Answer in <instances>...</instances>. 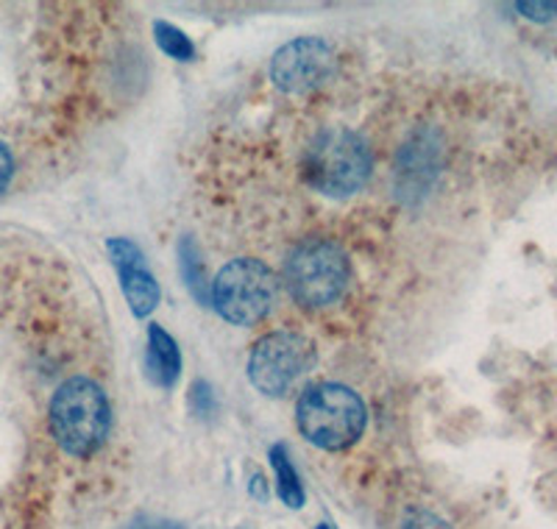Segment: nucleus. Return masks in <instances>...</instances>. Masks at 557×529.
<instances>
[{
  "mask_svg": "<svg viewBox=\"0 0 557 529\" xmlns=\"http://www.w3.org/2000/svg\"><path fill=\"white\" fill-rule=\"evenodd\" d=\"M51 435L70 457L87 460L107 443L112 429V407L96 379L73 377L57 387L48 407Z\"/></svg>",
  "mask_w": 557,
  "mask_h": 529,
  "instance_id": "obj_1",
  "label": "nucleus"
},
{
  "mask_svg": "<svg viewBox=\"0 0 557 529\" xmlns=\"http://www.w3.org/2000/svg\"><path fill=\"white\" fill-rule=\"evenodd\" d=\"M366 404L346 384H312L296 404L298 432L323 452H346L355 446L366 432Z\"/></svg>",
  "mask_w": 557,
  "mask_h": 529,
  "instance_id": "obj_2",
  "label": "nucleus"
},
{
  "mask_svg": "<svg viewBox=\"0 0 557 529\" xmlns=\"http://www.w3.org/2000/svg\"><path fill=\"white\" fill-rule=\"evenodd\" d=\"M301 173L321 196L348 198L366 184L371 173V153L355 132L337 126L323 128L307 146Z\"/></svg>",
  "mask_w": 557,
  "mask_h": 529,
  "instance_id": "obj_3",
  "label": "nucleus"
},
{
  "mask_svg": "<svg viewBox=\"0 0 557 529\" xmlns=\"http://www.w3.org/2000/svg\"><path fill=\"white\" fill-rule=\"evenodd\" d=\"M348 282H351V262L332 239H305L287 254L285 284L301 307H330L348 291Z\"/></svg>",
  "mask_w": 557,
  "mask_h": 529,
  "instance_id": "obj_4",
  "label": "nucleus"
},
{
  "mask_svg": "<svg viewBox=\"0 0 557 529\" xmlns=\"http://www.w3.org/2000/svg\"><path fill=\"white\" fill-rule=\"evenodd\" d=\"M278 296L276 273L260 259H232L209 287V298L223 321L235 327H253L273 309Z\"/></svg>",
  "mask_w": 557,
  "mask_h": 529,
  "instance_id": "obj_5",
  "label": "nucleus"
},
{
  "mask_svg": "<svg viewBox=\"0 0 557 529\" xmlns=\"http://www.w3.org/2000/svg\"><path fill=\"white\" fill-rule=\"evenodd\" d=\"M315 343L305 332L278 329L253 343L248 354V379L265 396H285L315 366Z\"/></svg>",
  "mask_w": 557,
  "mask_h": 529,
  "instance_id": "obj_6",
  "label": "nucleus"
},
{
  "mask_svg": "<svg viewBox=\"0 0 557 529\" xmlns=\"http://www.w3.org/2000/svg\"><path fill=\"white\" fill-rule=\"evenodd\" d=\"M335 70L337 57L330 42L318 37H298L273 53L271 82L282 93L307 95L330 82Z\"/></svg>",
  "mask_w": 557,
  "mask_h": 529,
  "instance_id": "obj_7",
  "label": "nucleus"
},
{
  "mask_svg": "<svg viewBox=\"0 0 557 529\" xmlns=\"http://www.w3.org/2000/svg\"><path fill=\"white\" fill-rule=\"evenodd\" d=\"M107 251L112 264L121 276V291L126 296V304L137 318H148L159 304V284L153 273L148 271L146 254L139 251L137 243L126 237H112L107 243Z\"/></svg>",
  "mask_w": 557,
  "mask_h": 529,
  "instance_id": "obj_8",
  "label": "nucleus"
},
{
  "mask_svg": "<svg viewBox=\"0 0 557 529\" xmlns=\"http://www.w3.org/2000/svg\"><path fill=\"white\" fill-rule=\"evenodd\" d=\"M146 377L148 382L171 391L182 377V352L178 343L159 323L148 327V348H146Z\"/></svg>",
  "mask_w": 557,
  "mask_h": 529,
  "instance_id": "obj_9",
  "label": "nucleus"
},
{
  "mask_svg": "<svg viewBox=\"0 0 557 529\" xmlns=\"http://www.w3.org/2000/svg\"><path fill=\"white\" fill-rule=\"evenodd\" d=\"M271 466L276 471V493L278 499L290 507V510H298V507H305L307 493L305 485H301V477L293 468L290 454H287L285 446H273L271 448Z\"/></svg>",
  "mask_w": 557,
  "mask_h": 529,
  "instance_id": "obj_10",
  "label": "nucleus"
},
{
  "mask_svg": "<svg viewBox=\"0 0 557 529\" xmlns=\"http://www.w3.org/2000/svg\"><path fill=\"white\" fill-rule=\"evenodd\" d=\"M153 39H157V45L162 48V53H168V57L176 59V62H193V59H196V45H193V39L187 37L182 28L173 26V23L157 20V23H153Z\"/></svg>",
  "mask_w": 557,
  "mask_h": 529,
  "instance_id": "obj_11",
  "label": "nucleus"
},
{
  "mask_svg": "<svg viewBox=\"0 0 557 529\" xmlns=\"http://www.w3.org/2000/svg\"><path fill=\"white\" fill-rule=\"evenodd\" d=\"M178 257H182V273H184V282H187V287H190V293L198 298V302H207L212 282H207V276H203V264H201V259H198L196 243H193L190 237L182 239V246H178Z\"/></svg>",
  "mask_w": 557,
  "mask_h": 529,
  "instance_id": "obj_12",
  "label": "nucleus"
},
{
  "mask_svg": "<svg viewBox=\"0 0 557 529\" xmlns=\"http://www.w3.org/2000/svg\"><path fill=\"white\" fill-rule=\"evenodd\" d=\"M190 410L201 418L212 416V410H215V391H212V384H209L207 379H198V382H193Z\"/></svg>",
  "mask_w": 557,
  "mask_h": 529,
  "instance_id": "obj_13",
  "label": "nucleus"
},
{
  "mask_svg": "<svg viewBox=\"0 0 557 529\" xmlns=\"http://www.w3.org/2000/svg\"><path fill=\"white\" fill-rule=\"evenodd\" d=\"M519 12L530 20H549L557 14V3H519Z\"/></svg>",
  "mask_w": 557,
  "mask_h": 529,
  "instance_id": "obj_14",
  "label": "nucleus"
},
{
  "mask_svg": "<svg viewBox=\"0 0 557 529\" xmlns=\"http://www.w3.org/2000/svg\"><path fill=\"white\" fill-rule=\"evenodd\" d=\"M12 176H14V159L12 153H9V148L0 143V193L9 187Z\"/></svg>",
  "mask_w": 557,
  "mask_h": 529,
  "instance_id": "obj_15",
  "label": "nucleus"
},
{
  "mask_svg": "<svg viewBox=\"0 0 557 529\" xmlns=\"http://www.w3.org/2000/svg\"><path fill=\"white\" fill-rule=\"evenodd\" d=\"M407 529H446V524L437 521V518H432V516H418L416 524H410Z\"/></svg>",
  "mask_w": 557,
  "mask_h": 529,
  "instance_id": "obj_16",
  "label": "nucleus"
},
{
  "mask_svg": "<svg viewBox=\"0 0 557 529\" xmlns=\"http://www.w3.org/2000/svg\"><path fill=\"white\" fill-rule=\"evenodd\" d=\"M126 529H184V527L176 521H143V524H132V527Z\"/></svg>",
  "mask_w": 557,
  "mask_h": 529,
  "instance_id": "obj_17",
  "label": "nucleus"
},
{
  "mask_svg": "<svg viewBox=\"0 0 557 529\" xmlns=\"http://www.w3.org/2000/svg\"><path fill=\"white\" fill-rule=\"evenodd\" d=\"M318 529H332L330 524H318Z\"/></svg>",
  "mask_w": 557,
  "mask_h": 529,
  "instance_id": "obj_18",
  "label": "nucleus"
}]
</instances>
